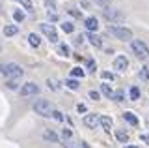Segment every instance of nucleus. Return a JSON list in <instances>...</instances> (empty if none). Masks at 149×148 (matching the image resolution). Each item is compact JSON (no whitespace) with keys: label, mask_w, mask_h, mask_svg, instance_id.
<instances>
[{"label":"nucleus","mask_w":149,"mask_h":148,"mask_svg":"<svg viewBox=\"0 0 149 148\" xmlns=\"http://www.w3.org/2000/svg\"><path fill=\"white\" fill-rule=\"evenodd\" d=\"M90 98L97 101V99H99V98H101V94H99V92H95V90H91V92H90Z\"/></svg>","instance_id":"obj_34"},{"label":"nucleus","mask_w":149,"mask_h":148,"mask_svg":"<svg viewBox=\"0 0 149 148\" xmlns=\"http://www.w3.org/2000/svg\"><path fill=\"white\" fill-rule=\"evenodd\" d=\"M71 75H73V77H84V71H82L80 68H73Z\"/></svg>","instance_id":"obj_28"},{"label":"nucleus","mask_w":149,"mask_h":148,"mask_svg":"<svg viewBox=\"0 0 149 148\" xmlns=\"http://www.w3.org/2000/svg\"><path fill=\"white\" fill-rule=\"evenodd\" d=\"M142 141H146V142H149V135H142Z\"/></svg>","instance_id":"obj_42"},{"label":"nucleus","mask_w":149,"mask_h":148,"mask_svg":"<svg viewBox=\"0 0 149 148\" xmlns=\"http://www.w3.org/2000/svg\"><path fill=\"white\" fill-rule=\"evenodd\" d=\"M101 77H102L104 81H114V75H112L110 71H102V73H101Z\"/></svg>","instance_id":"obj_29"},{"label":"nucleus","mask_w":149,"mask_h":148,"mask_svg":"<svg viewBox=\"0 0 149 148\" xmlns=\"http://www.w3.org/2000/svg\"><path fill=\"white\" fill-rule=\"evenodd\" d=\"M58 53H60V54H63V56H67V54H69V47H67L65 43L58 45Z\"/></svg>","instance_id":"obj_23"},{"label":"nucleus","mask_w":149,"mask_h":148,"mask_svg":"<svg viewBox=\"0 0 149 148\" xmlns=\"http://www.w3.org/2000/svg\"><path fill=\"white\" fill-rule=\"evenodd\" d=\"M34 109H36L37 114H41V116H52V113H54V111L50 109V103L47 99H37Z\"/></svg>","instance_id":"obj_5"},{"label":"nucleus","mask_w":149,"mask_h":148,"mask_svg":"<svg viewBox=\"0 0 149 148\" xmlns=\"http://www.w3.org/2000/svg\"><path fill=\"white\" fill-rule=\"evenodd\" d=\"M108 34H112L114 38H118V39H123V41H127L132 38V32H130V28H127V26H119V25H110L108 28Z\"/></svg>","instance_id":"obj_1"},{"label":"nucleus","mask_w":149,"mask_h":148,"mask_svg":"<svg viewBox=\"0 0 149 148\" xmlns=\"http://www.w3.org/2000/svg\"><path fill=\"white\" fill-rule=\"evenodd\" d=\"M6 85H8V88H11V90H15V88H17V81H15V79H8V81H6Z\"/></svg>","instance_id":"obj_30"},{"label":"nucleus","mask_w":149,"mask_h":148,"mask_svg":"<svg viewBox=\"0 0 149 148\" xmlns=\"http://www.w3.org/2000/svg\"><path fill=\"white\" fill-rule=\"evenodd\" d=\"M69 13H71L73 17H80V11H78V10H69Z\"/></svg>","instance_id":"obj_38"},{"label":"nucleus","mask_w":149,"mask_h":148,"mask_svg":"<svg viewBox=\"0 0 149 148\" xmlns=\"http://www.w3.org/2000/svg\"><path fill=\"white\" fill-rule=\"evenodd\" d=\"M45 4L50 8V10H56V0H45Z\"/></svg>","instance_id":"obj_33"},{"label":"nucleus","mask_w":149,"mask_h":148,"mask_svg":"<svg viewBox=\"0 0 149 148\" xmlns=\"http://www.w3.org/2000/svg\"><path fill=\"white\" fill-rule=\"evenodd\" d=\"M84 124H86L88 128H95L97 124H101V118L95 116V114H86V116H84Z\"/></svg>","instance_id":"obj_9"},{"label":"nucleus","mask_w":149,"mask_h":148,"mask_svg":"<svg viewBox=\"0 0 149 148\" xmlns=\"http://www.w3.org/2000/svg\"><path fill=\"white\" fill-rule=\"evenodd\" d=\"M62 135H63V139H71V129H63Z\"/></svg>","instance_id":"obj_36"},{"label":"nucleus","mask_w":149,"mask_h":148,"mask_svg":"<svg viewBox=\"0 0 149 148\" xmlns=\"http://www.w3.org/2000/svg\"><path fill=\"white\" fill-rule=\"evenodd\" d=\"M39 92V86L34 85V82H26V85H22L21 88V96H32V94H37Z\"/></svg>","instance_id":"obj_7"},{"label":"nucleus","mask_w":149,"mask_h":148,"mask_svg":"<svg viewBox=\"0 0 149 148\" xmlns=\"http://www.w3.org/2000/svg\"><path fill=\"white\" fill-rule=\"evenodd\" d=\"M47 15H49V19H50V21H58V15H56L54 11H49Z\"/></svg>","instance_id":"obj_35"},{"label":"nucleus","mask_w":149,"mask_h":148,"mask_svg":"<svg viewBox=\"0 0 149 148\" xmlns=\"http://www.w3.org/2000/svg\"><path fill=\"white\" fill-rule=\"evenodd\" d=\"M62 30L65 32V34H71V32L74 30V26L71 25V23H63V25H62Z\"/></svg>","instance_id":"obj_21"},{"label":"nucleus","mask_w":149,"mask_h":148,"mask_svg":"<svg viewBox=\"0 0 149 148\" xmlns=\"http://www.w3.org/2000/svg\"><path fill=\"white\" fill-rule=\"evenodd\" d=\"M123 98H125V92H123V90L114 92V99H116V101H123Z\"/></svg>","instance_id":"obj_27"},{"label":"nucleus","mask_w":149,"mask_h":148,"mask_svg":"<svg viewBox=\"0 0 149 148\" xmlns=\"http://www.w3.org/2000/svg\"><path fill=\"white\" fill-rule=\"evenodd\" d=\"M123 118L127 120V122L130 124V126H136V124H138V118L134 116V113H130V111H127V113H123Z\"/></svg>","instance_id":"obj_12"},{"label":"nucleus","mask_w":149,"mask_h":148,"mask_svg":"<svg viewBox=\"0 0 149 148\" xmlns=\"http://www.w3.org/2000/svg\"><path fill=\"white\" fill-rule=\"evenodd\" d=\"M41 32H43V34L52 41V43H58V34H56V28H54L52 25H47V23H45V25H41Z\"/></svg>","instance_id":"obj_6"},{"label":"nucleus","mask_w":149,"mask_h":148,"mask_svg":"<svg viewBox=\"0 0 149 148\" xmlns=\"http://www.w3.org/2000/svg\"><path fill=\"white\" fill-rule=\"evenodd\" d=\"M86 28L88 30H97V28H99V21H97L95 19V17H88V19H86Z\"/></svg>","instance_id":"obj_10"},{"label":"nucleus","mask_w":149,"mask_h":148,"mask_svg":"<svg viewBox=\"0 0 149 148\" xmlns=\"http://www.w3.org/2000/svg\"><path fill=\"white\" fill-rule=\"evenodd\" d=\"M80 146H82V148H90V144H88V142H84V141L80 142Z\"/></svg>","instance_id":"obj_41"},{"label":"nucleus","mask_w":149,"mask_h":148,"mask_svg":"<svg viewBox=\"0 0 149 148\" xmlns=\"http://www.w3.org/2000/svg\"><path fill=\"white\" fill-rule=\"evenodd\" d=\"M52 118L58 120V122H62V120H63V114L60 113V111H54V113H52Z\"/></svg>","instance_id":"obj_31"},{"label":"nucleus","mask_w":149,"mask_h":148,"mask_svg":"<svg viewBox=\"0 0 149 148\" xmlns=\"http://www.w3.org/2000/svg\"><path fill=\"white\" fill-rule=\"evenodd\" d=\"M28 41H30V45H32V47H39V43H41L39 36H37V34H34V32H32V34L28 36Z\"/></svg>","instance_id":"obj_15"},{"label":"nucleus","mask_w":149,"mask_h":148,"mask_svg":"<svg viewBox=\"0 0 149 148\" xmlns=\"http://www.w3.org/2000/svg\"><path fill=\"white\" fill-rule=\"evenodd\" d=\"M138 98H140V88L132 86V88H130V99H138Z\"/></svg>","instance_id":"obj_24"},{"label":"nucleus","mask_w":149,"mask_h":148,"mask_svg":"<svg viewBox=\"0 0 149 148\" xmlns=\"http://www.w3.org/2000/svg\"><path fill=\"white\" fill-rule=\"evenodd\" d=\"M93 2H95L97 6H101V8H110V2H112V0H93Z\"/></svg>","instance_id":"obj_25"},{"label":"nucleus","mask_w":149,"mask_h":148,"mask_svg":"<svg viewBox=\"0 0 149 148\" xmlns=\"http://www.w3.org/2000/svg\"><path fill=\"white\" fill-rule=\"evenodd\" d=\"M65 86H67V88H71V90H77L78 88V82L74 81V79H69V81H65Z\"/></svg>","instance_id":"obj_22"},{"label":"nucleus","mask_w":149,"mask_h":148,"mask_svg":"<svg viewBox=\"0 0 149 148\" xmlns=\"http://www.w3.org/2000/svg\"><path fill=\"white\" fill-rule=\"evenodd\" d=\"M78 113H86V105H82V103H78Z\"/></svg>","instance_id":"obj_39"},{"label":"nucleus","mask_w":149,"mask_h":148,"mask_svg":"<svg viewBox=\"0 0 149 148\" xmlns=\"http://www.w3.org/2000/svg\"><path fill=\"white\" fill-rule=\"evenodd\" d=\"M86 66H88V69H90V71H95V60H88V62H86Z\"/></svg>","instance_id":"obj_32"},{"label":"nucleus","mask_w":149,"mask_h":148,"mask_svg":"<svg viewBox=\"0 0 149 148\" xmlns=\"http://www.w3.org/2000/svg\"><path fill=\"white\" fill-rule=\"evenodd\" d=\"M90 43L93 45V47H102V39L99 38V36H95V34H90Z\"/></svg>","instance_id":"obj_14"},{"label":"nucleus","mask_w":149,"mask_h":148,"mask_svg":"<svg viewBox=\"0 0 149 148\" xmlns=\"http://www.w3.org/2000/svg\"><path fill=\"white\" fill-rule=\"evenodd\" d=\"M130 47H132V51H134V54H136L138 58L146 60V58L149 56V49H147V45L143 43L142 39H132V43H130Z\"/></svg>","instance_id":"obj_3"},{"label":"nucleus","mask_w":149,"mask_h":148,"mask_svg":"<svg viewBox=\"0 0 149 148\" xmlns=\"http://www.w3.org/2000/svg\"><path fill=\"white\" fill-rule=\"evenodd\" d=\"M17 32H19L17 25H6L4 26V36H15Z\"/></svg>","instance_id":"obj_11"},{"label":"nucleus","mask_w":149,"mask_h":148,"mask_svg":"<svg viewBox=\"0 0 149 148\" xmlns=\"http://www.w3.org/2000/svg\"><path fill=\"white\" fill-rule=\"evenodd\" d=\"M19 2H21V6L24 8V10H28V11H32V8H34L32 0H19Z\"/></svg>","instance_id":"obj_19"},{"label":"nucleus","mask_w":149,"mask_h":148,"mask_svg":"<svg viewBox=\"0 0 149 148\" xmlns=\"http://www.w3.org/2000/svg\"><path fill=\"white\" fill-rule=\"evenodd\" d=\"M101 126L104 131H110V128H112V118L110 116H101Z\"/></svg>","instance_id":"obj_13"},{"label":"nucleus","mask_w":149,"mask_h":148,"mask_svg":"<svg viewBox=\"0 0 149 148\" xmlns=\"http://www.w3.org/2000/svg\"><path fill=\"white\" fill-rule=\"evenodd\" d=\"M125 148H138V146H134V144H130V146H125Z\"/></svg>","instance_id":"obj_43"},{"label":"nucleus","mask_w":149,"mask_h":148,"mask_svg":"<svg viewBox=\"0 0 149 148\" xmlns=\"http://www.w3.org/2000/svg\"><path fill=\"white\" fill-rule=\"evenodd\" d=\"M0 71L4 73V75L8 77V79H21L22 77V68L21 66H17V64H2V66H0Z\"/></svg>","instance_id":"obj_2"},{"label":"nucleus","mask_w":149,"mask_h":148,"mask_svg":"<svg viewBox=\"0 0 149 148\" xmlns=\"http://www.w3.org/2000/svg\"><path fill=\"white\" fill-rule=\"evenodd\" d=\"M102 15H104V19L110 21V23H123L125 21V13L121 10H116V8H108V10H104Z\"/></svg>","instance_id":"obj_4"},{"label":"nucleus","mask_w":149,"mask_h":148,"mask_svg":"<svg viewBox=\"0 0 149 148\" xmlns=\"http://www.w3.org/2000/svg\"><path fill=\"white\" fill-rule=\"evenodd\" d=\"M116 137H118L119 142H127V141H129V135H127L125 131H121V129H118V131H116Z\"/></svg>","instance_id":"obj_18"},{"label":"nucleus","mask_w":149,"mask_h":148,"mask_svg":"<svg viewBox=\"0 0 149 148\" xmlns=\"http://www.w3.org/2000/svg\"><path fill=\"white\" fill-rule=\"evenodd\" d=\"M43 137L47 139V141H52V142H56V141H58V135H56L54 131H50V129H47V131L43 133Z\"/></svg>","instance_id":"obj_17"},{"label":"nucleus","mask_w":149,"mask_h":148,"mask_svg":"<svg viewBox=\"0 0 149 148\" xmlns=\"http://www.w3.org/2000/svg\"><path fill=\"white\" fill-rule=\"evenodd\" d=\"M63 146H65V148H77V146H73L69 141H65V142H63Z\"/></svg>","instance_id":"obj_40"},{"label":"nucleus","mask_w":149,"mask_h":148,"mask_svg":"<svg viewBox=\"0 0 149 148\" xmlns=\"http://www.w3.org/2000/svg\"><path fill=\"white\" fill-rule=\"evenodd\" d=\"M127 68H129L127 56H116V60H114V69H118V71H125Z\"/></svg>","instance_id":"obj_8"},{"label":"nucleus","mask_w":149,"mask_h":148,"mask_svg":"<svg viewBox=\"0 0 149 148\" xmlns=\"http://www.w3.org/2000/svg\"><path fill=\"white\" fill-rule=\"evenodd\" d=\"M13 19H15L17 23H22V21H24V13H22V11H15V13H13Z\"/></svg>","instance_id":"obj_26"},{"label":"nucleus","mask_w":149,"mask_h":148,"mask_svg":"<svg viewBox=\"0 0 149 148\" xmlns=\"http://www.w3.org/2000/svg\"><path fill=\"white\" fill-rule=\"evenodd\" d=\"M101 92L106 96V98H114V92H112L110 85H101Z\"/></svg>","instance_id":"obj_16"},{"label":"nucleus","mask_w":149,"mask_h":148,"mask_svg":"<svg viewBox=\"0 0 149 148\" xmlns=\"http://www.w3.org/2000/svg\"><path fill=\"white\" fill-rule=\"evenodd\" d=\"M47 85H49V86H52L54 90H58V85H56V81H50V79H49V81H47Z\"/></svg>","instance_id":"obj_37"},{"label":"nucleus","mask_w":149,"mask_h":148,"mask_svg":"<svg viewBox=\"0 0 149 148\" xmlns=\"http://www.w3.org/2000/svg\"><path fill=\"white\" fill-rule=\"evenodd\" d=\"M140 79H142V81L149 79V68H142V69H140Z\"/></svg>","instance_id":"obj_20"}]
</instances>
